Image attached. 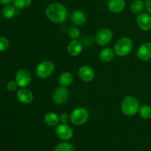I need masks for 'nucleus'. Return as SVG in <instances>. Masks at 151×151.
<instances>
[{"label":"nucleus","instance_id":"nucleus-22","mask_svg":"<svg viewBox=\"0 0 151 151\" xmlns=\"http://www.w3.org/2000/svg\"><path fill=\"white\" fill-rule=\"evenodd\" d=\"M139 113L144 119H150L151 118V107L148 105H142L139 110Z\"/></svg>","mask_w":151,"mask_h":151},{"label":"nucleus","instance_id":"nucleus-14","mask_svg":"<svg viewBox=\"0 0 151 151\" xmlns=\"http://www.w3.org/2000/svg\"><path fill=\"white\" fill-rule=\"evenodd\" d=\"M125 5V0H109L108 2V8L114 13H119L123 11Z\"/></svg>","mask_w":151,"mask_h":151},{"label":"nucleus","instance_id":"nucleus-29","mask_svg":"<svg viewBox=\"0 0 151 151\" xmlns=\"http://www.w3.org/2000/svg\"><path fill=\"white\" fill-rule=\"evenodd\" d=\"M145 8L147 13L151 15V0H145Z\"/></svg>","mask_w":151,"mask_h":151},{"label":"nucleus","instance_id":"nucleus-28","mask_svg":"<svg viewBox=\"0 0 151 151\" xmlns=\"http://www.w3.org/2000/svg\"><path fill=\"white\" fill-rule=\"evenodd\" d=\"M59 118H60V121H61V123L67 124L69 120H70V115L68 113H63L60 114Z\"/></svg>","mask_w":151,"mask_h":151},{"label":"nucleus","instance_id":"nucleus-20","mask_svg":"<svg viewBox=\"0 0 151 151\" xmlns=\"http://www.w3.org/2000/svg\"><path fill=\"white\" fill-rule=\"evenodd\" d=\"M58 81L61 86L67 87V86L70 85L73 81V76L69 72H64L60 74L58 78Z\"/></svg>","mask_w":151,"mask_h":151},{"label":"nucleus","instance_id":"nucleus-1","mask_svg":"<svg viewBox=\"0 0 151 151\" xmlns=\"http://www.w3.org/2000/svg\"><path fill=\"white\" fill-rule=\"evenodd\" d=\"M45 15L47 19L56 24L63 23L67 18L68 12L66 7L60 3H51L45 10Z\"/></svg>","mask_w":151,"mask_h":151},{"label":"nucleus","instance_id":"nucleus-23","mask_svg":"<svg viewBox=\"0 0 151 151\" xmlns=\"http://www.w3.org/2000/svg\"><path fill=\"white\" fill-rule=\"evenodd\" d=\"M54 151H75V148L72 144L69 142H61L55 148Z\"/></svg>","mask_w":151,"mask_h":151},{"label":"nucleus","instance_id":"nucleus-30","mask_svg":"<svg viewBox=\"0 0 151 151\" xmlns=\"http://www.w3.org/2000/svg\"><path fill=\"white\" fill-rule=\"evenodd\" d=\"M11 1H13V0H0V3L2 4H4V5H7Z\"/></svg>","mask_w":151,"mask_h":151},{"label":"nucleus","instance_id":"nucleus-4","mask_svg":"<svg viewBox=\"0 0 151 151\" xmlns=\"http://www.w3.org/2000/svg\"><path fill=\"white\" fill-rule=\"evenodd\" d=\"M55 70V65L52 62L49 60L43 61L37 65L35 73L38 77L41 78H49Z\"/></svg>","mask_w":151,"mask_h":151},{"label":"nucleus","instance_id":"nucleus-21","mask_svg":"<svg viewBox=\"0 0 151 151\" xmlns=\"http://www.w3.org/2000/svg\"><path fill=\"white\" fill-rule=\"evenodd\" d=\"M145 4L142 0H134L131 4V10L135 14H140L143 12Z\"/></svg>","mask_w":151,"mask_h":151},{"label":"nucleus","instance_id":"nucleus-9","mask_svg":"<svg viewBox=\"0 0 151 151\" xmlns=\"http://www.w3.org/2000/svg\"><path fill=\"white\" fill-rule=\"evenodd\" d=\"M69 90L66 87H57L54 90L52 94V100L57 105H62L65 103L69 99Z\"/></svg>","mask_w":151,"mask_h":151},{"label":"nucleus","instance_id":"nucleus-26","mask_svg":"<svg viewBox=\"0 0 151 151\" xmlns=\"http://www.w3.org/2000/svg\"><path fill=\"white\" fill-rule=\"evenodd\" d=\"M10 45L9 40L6 37L0 36V52H3L7 50Z\"/></svg>","mask_w":151,"mask_h":151},{"label":"nucleus","instance_id":"nucleus-25","mask_svg":"<svg viewBox=\"0 0 151 151\" xmlns=\"http://www.w3.org/2000/svg\"><path fill=\"white\" fill-rule=\"evenodd\" d=\"M81 36V32H80L79 29L75 27L72 28L69 31V36L72 38V40H76Z\"/></svg>","mask_w":151,"mask_h":151},{"label":"nucleus","instance_id":"nucleus-18","mask_svg":"<svg viewBox=\"0 0 151 151\" xmlns=\"http://www.w3.org/2000/svg\"><path fill=\"white\" fill-rule=\"evenodd\" d=\"M114 57V51L109 47L103 49L100 53V59L103 62H111Z\"/></svg>","mask_w":151,"mask_h":151},{"label":"nucleus","instance_id":"nucleus-13","mask_svg":"<svg viewBox=\"0 0 151 151\" xmlns=\"http://www.w3.org/2000/svg\"><path fill=\"white\" fill-rule=\"evenodd\" d=\"M16 96H17L19 102H22V104H25V105L31 103L33 100V94L31 92V90L25 88V87L19 89L17 91Z\"/></svg>","mask_w":151,"mask_h":151},{"label":"nucleus","instance_id":"nucleus-12","mask_svg":"<svg viewBox=\"0 0 151 151\" xmlns=\"http://www.w3.org/2000/svg\"><path fill=\"white\" fill-rule=\"evenodd\" d=\"M78 76L85 82H90L94 78V71L91 67L83 65L78 70Z\"/></svg>","mask_w":151,"mask_h":151},{"label":"nucleus","instance_id":"nucleus-7","mask_svg":"<svg viewBox=\"0 0 151 151\" xmlns=\"http://www.w3.org/2000/svg\"><path fill=\"white\" fill-rule=\"evenodd\" d=\"M31 79L32 77L29 70L27 69H20L16 73L15 81H16L19 87L24 88L30 84Z\"/></svg>","mask_w":151,"mask_h":151},{"label":"nucleus","instance_id":"nucleus-27","mask_svg":"<svg viewBox=\"0 0 151 151\" xmlns=\"http://www.w3.org/2000/svg\"><path fill=\"white\" fill-rule=\"evenodd\" d=\"M18 87H19V86H18L17 83H16V81H9V82L7 84V86H6L7 90L10 92H13L15 91V90H17Z\"/></svg>","mask_w":151,"mask_h":151},{"label":"nucleus","instance_id":"nucleus-5","mask_svg":"<svg viewBox=\"0 0 151 151\" xmlns=\"http://www.w3.org/2000/svg\"><path fill=\"white\" fill-rule=\"evenodd\" d=\"M88 112L83 107L75 108L70 114V121L75 125H83L88 119Z\"/></svg>","mask_w":151,"mask_h":151},{"label":"nucleus","instance_id":"nucleus-15","mask_svg":"<svg viewBox=\"0 0 151 151\" xmlns=\"http://www.w3.org/2000/svg\"><path fill=\"white\" fill-rule=\"evenodd\" d=\"M83 50V45L78 39L72 40L68 44L67 52L70 56H77L81 53Z\"/></svg>","mask_w":151,"mask_h":151},{"label":"nucleus","instance_id":"nucleus-8","mask_svg":"<svg viewBox=\"0 0 151 151\" xmlns=\"http://www.w3.org/2000/svg\"><path fill=\"white\" fill-rule=\"evenodd\" d=\"M55 133L58 137L63 141H68L72 138L74 135L73 130L67 124H58L55 129Z\"/></svg>","mask_w":151,"mask_h":151},{"label":"nucleus","instance_id":"nucleus-3","mask_svg":"<svg viewBox=\"0 0 151 151\" xmlns=\"http://www.w3.org/2000/svg\"><path fill=\"white\" fill-rule=\"evenodd\" d=\"M133 49L132 40L128 37L119 38L114 44V51L118 56L123 57L129 54Z\"/></svg>","mask_w":151,"mask_h":151},{"label":"nucleus","instance_id":"nucleus-2","mask_svg":"<svg viewBox=\"0 0 151 151\" xmlns=\"http://www.w3.org/2000/svg\"><path fill=\"white\" fill-rule=\"evenodd\" d=\"M139 107L138 100L134 96H126L121 102V110L122 113L128 116L135 115L139 112Z\"/></svg>","mask_w":151,"mask_h":151},{"label":"nucleus","instance_id":"nucleus-6","mask_svg":"<svg viewBox=\"0 0 151 151\" xmlns=\"http://www.w3.org/2000/svg\"><path fill=\"white\" fill-rule=\"evenodd\" d=\"M113 38V33L109 28H104L100 29L96 33L95 41L100 46L108 45Z\"/></svg>","mask_w":151,"mask_h":151},{"label":"nucleus","instance_id":"nucleus-11","mask_svg":"<svg viewBox=\"0 0 151 151\" xmlns=\"http://www.w3.org/2000/svg\"><path fill=\"white\" fill-rule=\"evenodd\" d=\"M137 56L142 61H148L151 59V43L145 42L139 47L137 51Z\"/></svg>","mask_w":151,"mask_h":151},{"label":"nucleus","instance_id":"nucleus-24","mask_svg":"<svg viewBox=\"0 0 151 151\" xmlns=\"http://www.w3.org/2000/svg\"><path fill=\"white\" fill-rule=\"evenodd\" d=\"M32 0H13V4L18 10H24L29 7Z\"/></svg>","mask_w":151,"mask_h":151},{"label":"nucleus","instance_id":"nucleus-10","mask_svg":"<svg viewBox=\"0 0 151 151\" xmlns=\"http://www.w3.org/2000/svg\"><path fill=\"white\" fill-rule=\"evenodd\" d=\"M137 23L139 28L144 31L151 29V15L148 13H142L137 16Z\"/></svg>","mask_w":151,"mask_h":151},{"label":"nucleus","instance_id":"nucleus-17","mask_svg":"<svg viewBox=\"0 0 151 151\" xmlns=\"http://www.w3.org/2000/svg\"><path fill=\"white\" fill-rule=\"evenodd\" d=\"M44 121L49 126H58L60 121V118L55 113L48 112L44 115Z\"/></svg>","mask_w":151,"mask_h":151},{"label":"nucleus","instance_id":"nucleus-16","mask_svg":"<svg viewBox=\"0 0 151 151\" xmlns=\"http://www.w3.org/2000/svg\"><path fill=\"white\" fill-rule=\"evenodd\" d=\"M70 19L74 25L80 26L83 25L86 21V16L83 11L80 10H75L71 13Z\"/></svg>","mask_w":151,"mask_h":151},{"label":"nucleus","instance_id":"nucleus-19","mask_svg":"<svg viewBox=\"0 0 151 151\" xmlns=\"http://www.w3.org/2000/svg\"><path fill=\"white\" fill-rule=\"evenodd\" d=\"M19 10L16 9L13 5L7 4V5H5V7L3 8L2 15L6 19H12L16 15L19 14Z\"/></svg>","mask_w":151,"mask_h":151}]
</instances>
